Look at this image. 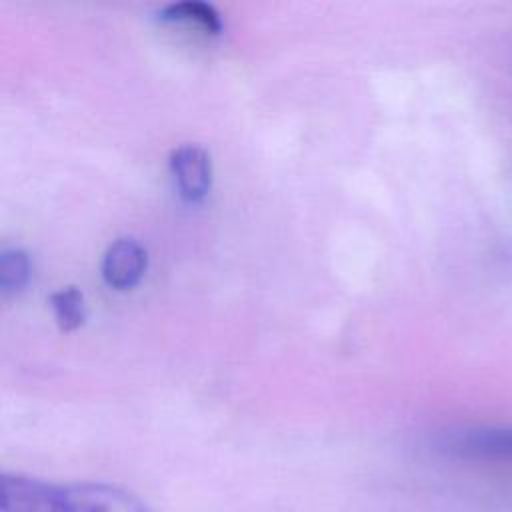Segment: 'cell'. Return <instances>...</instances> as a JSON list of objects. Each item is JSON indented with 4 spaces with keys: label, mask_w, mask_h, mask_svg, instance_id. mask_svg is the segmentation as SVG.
Wrapping results in <instances>:
<instances>
[{
    "label": "cell",
    "mask_w": 512,
    "mask_h": 512,
    "mask_svg": "<svg viewBox=\"0 0 512 512\" xmlns=\"http://www.w3.org/2000/svg\"><path fill=\"white\" fill-rule=\"evenodd\" d=\"M0 512H148L132 492L102 484H58L24 474L0 478Z\"/></svg>",
    "instance_id": "6da1fadb"
},
{
    "label": "cell",
    "mask_w": 512,
    "mask_h": 512,
    "mask_svg": "<svg viewBox=\"0 0 512 512\" xmlns=\"http://www.w3.org/2000/svg\"><path fill=\"white\" fill-rule=\"evenodd\" d=\"M170 172L184 202L204 200L212 188V160L200 144H182L170 152Z\"/></svg>",
    "instance_id": "3957f363"
},
{
    "label": "cell",
    "mask_w": 512,
    "mask_h": 512,
    "mask_svg": "<svg viewBox=\"0 0 512 512\" xmlns=\"http://www.w3.org/2000/svg\"><path fill=\"white\" fill-rule=\"evenodd\" d=\"M158 20L166 24H194L212 36H218L222 32V18L218 10L212 4L200 0L166 4L158 10Z\"/></svg>",
    "instance_id": "5b68a950"
},
{
    "label": "cell",
    "mask_w": 512,
    "mask_h": 512,
    "mask_svg": "<svg viewBox=\"0 0 512 512\" xmlns=\"http://www.w3.org/2000/svg\"><path fill=\"white\" fill-rule=\"evenodd\" d=\"M440 450L462 458H512L510 426H472L444 432L438 440Z\"/></svg>",
    "instance_id": "7a4b0ae2"
},
{
    "label": "cell",
    "mask_w": 512,
    "mask_h": 512,
    "mask_svg": "<svg viewBox=\"0 0 512 512\" xmlns=\"http://www.w3.org/2000/svg\"><path fill=\"white\" fill-rule=\"evenodd\" d=\"M148 268V252L134 238L114 240L102 258V278L116 290L134 288Z\"/></svg>",
    "instance_id": "277c9868"
},
{
    "label": "cell",
    "mask_w": 512,
    "mask_h": 512,
    "mask_svg": "<svg viewBox=\"0 0 512 512\" xmlns=\"http://www.w3.org/2000/svg\"><path fill=\"white\" fill-rule=\"evenodd\" d=\"M32 276V262L22 248H4L0 252V292L4 296L20 294Z\"/></svg>",
    "instance_id": "8992f818"
},
{
    "label": "cell",
    "mask_w": 512,
    "mask_h": 512,
    "mask_svg": "<svg viewBox=\"0 0 512 512\" xmlns=\"http://www.w3.org/2000/svg\"><path fill=\"white\" fill-rule=\"evenodd\" d=\"M50 304H52L56 322H58L60 330H64V332H72V330L80 328L88 316L84 294L76 286H66V288L52 292Z\"/></svg>",
    "instance_id": "52a82bcc"
}]
</instances>
